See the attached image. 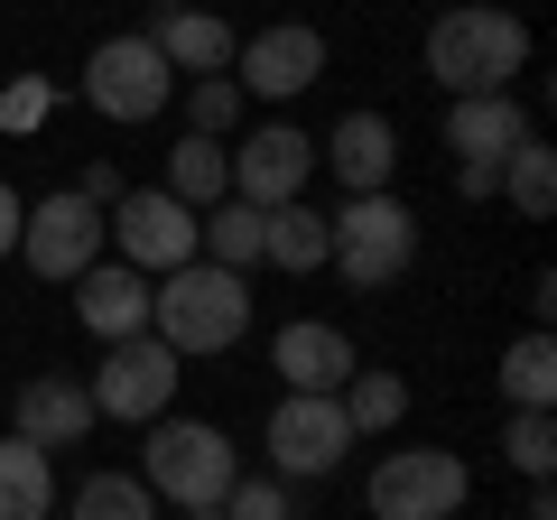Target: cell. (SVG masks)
I'll use <instances>...</instances> for the list:
<instances>
[{
  "label": "cell",
  "mask_w": 557,
  "mask_h": 520,
  "mask_svg": "<svg viewBox=\"0 0 557 520\" xmlns=\"http://www.w3.org/2000/svg\"><path fill=\"white\" fill-rule=\"evenodd\" d=\"M428 75L446 84V102L511 94V75H530V20L502 10V0H456L428 28Z\"/></svg>",
  "instance_id": "6da1fadb"
},
{
  "label": "cell",
  "mask_w": 557,
  "mask_h": 520,
  "mask_svg": "<svg viewBox=\"0 0 557 520\" xmlns=\"http://www.w3.org/2000/svg\"><path fill=\"white\" fill-rule=\"evenodd\" d=\"M149 335L177 362L233 354V344L251 335V280H242V270H214V260H186L168 280H149Z\"/></svg>",
  "instance_id": "7a4b0ae2"
},
{
  "label": "cell",
  "mask_w": 557,
  "mask_h": 520,
  "mask_svg": "<svg viewBox=\"0 0 557 520\" xmlns=\"http://www.w3.org/2000/svg\"><path fill=\"white\" fill-rule=\"evenodd\" d=\"M139 483L159 502H177V511H223V493L242 483V446L223 437L214 419H149Z\"/></svg>",
  "instance_id": "3957f363"
},
{
  "label": "cell",
  "mask_w": 557,
  "mask_h": 520,
  "mask_svg": "<svg viewBox=\"0 0 557 520\" xmlns=\"http://www.w3.org/2000/svg\"><path fill=\"white\" fill-rule=\"evenodd\" d=\"M418 260V214L381 186V196H344L335 214H325V270H344L354 288H391L409 280Z\"/></svg>",
  "instance_id": "277c9868"
},
{
  "label": "cell",
  "mask_w": 557,
  "mask_h": 520,
  "mask_svg": "<svg viewBox=\"0 0 557 520\" xmlns=\"http://www.w3.org/2000/svg\"><path fill=\"white\" fill-rule=\"evenodd\" d=\"M362 502H372V520H456L474 502V474L446 446H391L362 483Z\"/></svg>",
  "instance_id": "5b68a950"
},
{
  "label": "cell",
  "mask_w": 557,
  "mask_h": 520,
  "mask_svg": "<svg viewBox=\"0 0 557 520\" xmlns=\"http://www.w3.org/2000/svg\"><path fill=\"white\" fill-rule=\"evenodd\" d=\"M84 102L102 121H121V131H139V121H159L177 102V75H168V57L149 38H102L84 57Z\"/></svg>",
  "instance_id": "8992f818"
},
{
  "label": "cell",
  "mask_w": 557,
  "mask_h": 520,
  "mask_svg": "<svg viewBox=\"0 0 557 520\" xmlns=\"http://www.w3.org/2000/svg\"><path fill=\"white\" fill-rule=\"evenodd\" d=\"M186 362L168 354L159 335H131V344H102V372L84 381L94 391V419H121V428H149L168 419V400H177Z\"/></svg>",
  "instance_id": "52a82bcc"
},
{
  "label": "cell",
  "mask_w": 557,
  "mask_h": 520,
  "mask_svg": "<svg viewBox=\"0 0 557 520\" xmlns=\"http://www.w3.org/2000/svg\"><path fill=\"white\" fill-rule=\"evenodd\" d=\"M102 242L131 260L139 280H168V270L196 260V214H186L168 186H121V205L102 214Z\"/></svg>",
  "instance_id": "ba28073f"
},
{
  "label": "cell",
  "mask_w": 557,
  "mask_h": 520,
  "mask_svg": "<svg viewBox=\"0 0 557 520\" xmlns=\"http://www.w3.org/2000/svg\"><path fill=\"white\" fill-rule=\"evenodd\" d=\"M102 251H112V242H102V205H84L75 186H57V196H38V205L20 214V260L38 270L47 288H57V280L75 288Z\"/></svg>",
  "instance_id": "9c48e42d"
},
{
  "label": "cell",
  "mask_w": 557,
  "mask_h": 520,
  "mask_svg": "<svg viewBox=\"0 0 557 520\" xmlns=\"http://www.w3.org/2000/svg\"><path fill=\"white\" fill-rule=\"evenodd\" d=\"M344 446H354V428H344V400H335V391H288V400L270 409V474H278V483L335 474Z\"/></svg>",
  "instance_id": "30bf717a"
},
{
  "label": "cell",
  "mask_w": 557,
  "mask_h": 520,
  "mask_svg": "<svg viewBox=\"0 0 557 520\" xmlns=\"http://www.w3.org/2000/svg\"><path fill=\"white\" fill-rule=\"evenodd\" d=\"M233 84H242V102H298L307 84H325V38L307 20L260 28V38L233 47Z\"/></svg>",
  "instance_id": "8fae6325"
},
{
  "label": "cell",
  "mask_w": 557,
  "mask_h": 520,
  "mask_svg": "<svg viewBox=\"0 0 557 520\" xmlns=\"http://www.w3.org/2000/svg\"><path fill=\"white\" fill-rule=\"evenodd\" d=\"M307 177H317V140H307L298 121H260L251 140L233 149V196L242 205H298L307 196Z\"/></svg>",
  "instance_id": "7c38bea8"
},
{
  "label": "cell",
  "mask_w": 557,
  "mask_h": 520,
  "mask_svg": "<svg viewBox=\"0 0 557 520\" xmlns=\"http://www.w3.org/2000/svg\"><path fill=\"white\" fill-rule=\"evenodd\" d=\"M530 140V112H520L511 94H474V102H446V149H456V168H483V177H502V159Z\"/></svg>",
  "instance_id": "4fadbf2b"
},
{
  "label": "cell",
  "mask_w": 557,
  "mask_h": 520,
  "mask_svg": "<svg viewBox=\"0 0 557 520\" xmlns=\"http://www.w3.org/2000/svg\"><path fill=\"white\" fill-rule=\"evenodd\" d=\"M270 372L288 381V391H344V381H354L362 362H354V335H344V325L298 317V325H278V344H270Z\"/></svg>",
  "instance_id": "5bb4252c"
},
{
  "label": "cell",
  "mask_w": 557,
  "mask_h": 520,
  "mask_svg": "<svg viewBox=\"0 0 557 520\" xmlns=\"http://www.w3.org/2000/svg\"><path fill=\"white\" fill-rule=\"evenodd\" d=\"M317 159L344 177V196H381V186L399 177V131L381 112H344L335 131L317 140Z\"/></svg>",
  "instance_id": "9a60e30c"
},
{
  "label": "cell",
  "mask_w": 557,
  "mask_h": 520,
  "mask_svg": "<svg viewBox=\"0 0 557 520\" xmlns=\"http://www.w3.org/2000/svg\"><path fill=\"white\" fill-rule=\"evenodd\" d=\"M75 317H84V335H102V344L149 335V280H139L131 260H94L75 280Z\"/></svg>",
  "instance_id": "2e32d148"
},
{
  "label": "cell",
  "mask_w": 557,
  "mask_h": 520,
  "mask_svg": "<svg viewBox=\"0 0 557 520\" xmlns=\"http://www.w3.org/2000/svg\"><path fill=\"white\" fill-rule=\"evenodd\" d=\"M94 391L84 381H65V372H38V381H20V419H10V437H28V446H84L94 437Z\"/></svg>",
  "instance_id": "e0dca14e"
},
{
  "label": "cell",
  "mask_w": 557,
  "mask_h": 520,
  "mask_svg": "<svg viewBox=\"0 0 557 520\" xmlns=\"http://www.w3.org/2000/svg\"><path fill=\"white\" fill-rule=\"evenodd\" d=\"M149 47L168 57V75L196 84V75H233V28L214 20V10H159V28H149Z\"/></svg>",
  "instance_id": "ac0fdd59"
},
{
  "label": "cell",
  "mask_w": 557,
  "mask_h": 520,
  "mask_svg": "<svg viewBox=\"0 0 557 520\" xmlns=\"http://www.w3.org/2000/svg\"><path fill=\"white\" fill-rule=\"evenodd\" d=\"M57 511V456L28 437H0V520H47Z\"/></svg>",
  "instance_id": "d6986e66"
},
{
  "label": "cell",
  "mask_w": 557,
  "mask_h": 520,
  "mask_svg": "<svg viewBox=\"0 0 557 520\" xmlns=\"http://www.w3.org/2000/svg\"><path fill=\"white\" fill-rule=\"evenodd\" d=\"M260 260H270V270H288V280H307V270H325V214L317 205H270V214H260Z\"/></svg>",
  "instance_id": "ffe728a7"
},
{
  "label": "cell",
  "mask_w": 557,
  "mask_h": 520,
  "mask_svg": "<svg viewBox=\"0 0 557 520\" xmlns=\"http://www.w3.org/2000/svg\"><path fill=\"white\" fill-rule=\"evenodd\" d=\"M196 260H214V270H242V280H251V270H260V205H242V196L205 205V214H196Z\"/></svg>",
  "instance_id": "44dd1931"
},
{
  "label": "cell",
  "mask_w": 557,
  "mask_h": 520,
  "mask_svg": "<svg viewBox=\"0 0 557 520\" xmlns=\"http://www.w3.org/2000/svg\"><path fill=\"white\" fill-rule=\"evenodd\" d=\"M168 196H177L186 214L223 205V196H233V149H223V140H196V131H186V140L168 149Z\"/></svg>",
  "instance_id": "7402d4cb"
},
{
  "label": "cell",
  "mask_w": 557,
  "mask_h": 520,
  "mask_svg": "<svg viewBox=\"0 0 557 520\" xmlns=\"http://www.w3.org/2000/svg\"><path fill=\"white\" fill-rule=\"evenodd\" d=\"M502 400H511V409H548L557 400V344H548V325H530V335L502 344Z\"/></svg>",
  "instance_id": "603a6c76"
},
{
  "label": "cell",
  "mask_w": 557,
  "mask_h": 520,
  "mask_svg": "<svg viewBox=\"0 0 557 520\" xmlns=\"http://www.w3.org/2000/svg\"><path fill=\"white\" fill-rule=\"evenodd\" d=\"M502 196H511V214L548 223V205H557V149L539 140V131L511 149V159H502Z\"/></svg>",
  "instance_id": "cb8c5ba5"
},
{
  "label": "cell",
  "mask_w": 557,
  "mask_h": 520,
  "mask_svg": "<svg viewBox=\"0 0 557 520\" xmlns=\"http://www.w3.org/2000/svg\"><path fill=\"white\" fill-rule=\"evenodd\" d=\"M335 400H344V428H354V437H381V428L409 419V381L399 372H354Z\"/></svg>",
  "instance_id": "d4e9b609"
},
{
  "label": "cell",
  "mask_w": 557,
  "mask_h": 520,
  "mask_svg": "<svg viewBox=\"0 0 557 520\" xmlns=\"http://www.w3.org/2000/svg\"><path fill=\"white\" fill-rule=\"evenodd\" d=\"M75 520H159V493L139 474H84L75 483Z\"/></svg>",
  "instance_id": "484cf974"
},
{
  "label": "cell",
  "mask_w": 557,
  "mask_h": 520,
  "mask_svg": "<svg viewBox=\"0 0 557 520\" xmlns=\"http://www.w3.org/2000/svg\"><path fill=\"white\" fill-rule=\"evenodd\" d=\"M502 456H511L530 483H548L557 474V419L548 409H511V419H502Z\"/></svg>",
  "instance_id": "4316f807"
},
{
  "label": "cell",
  "mask_w": 557,
  "mask_h": 520,
  "mask_svg": "<svg viewBox=\"0 0 557 520\" xmlns=\"http://www.w3.org/2000/svg\"><path fill=\"white\" fill-rule=\"evenodd\" d=\"M177 94H186V131H196V140H223L242 121V84L233 75H196V84H177Z\"/></svg>",
  "instance_id": "83f0119b"
},
{
  "label": "cell",
  "mask_w": 557,
  "mask_h": 520,
  "mask_svg": "<svg viewBox=\"0 0 557 520\" xmlns=\"http://www.w3.org/2000/svg\"><path fill=\"white\" fill-rule=\"evenodd\" d=\"M223 520H288V493H278V474H242L233 493H223Z\"/></svg>",
  "instance_id": "f1b7e54d"
},
{
  "label": "cell",
  "mask_w": 557,
  "mask_h": 520,
  "mask_svg": "<svg viewBox=\"0 0 557 520\" xmlns=\"http://www.w3.org/2000/svg\"><path fill=\"white\" fill-rule=\"evenodd\" d=\"M0 121H10V131H38L47 121V75H20V84L0 75Z\"/></svg>",
  "instance_id": "f546056e"
},
{
  "label": "cell",
  "mask_w": 557,
  "mask_h": 520,
  "mask_svg": "<svg viewBox=\"0 0 557 520\" xmlns=\"http://www.w3.org/2000/svg\"><path fill=\"white\" fill-rule=\"evenodd\" d=\"M75 196L112 214V205H121V168H102V159H94V168H84V177H75Z\"/></svg>",
  "instance_id": "4dcf8cb0"
},
{
  "label": "cell",
  "mask_w": 557,
  "mask_h": 520,
  "mask_svg": "<svg viewBox=\"0 0 557 520\" xmlns=\"http://www.w3.org/2000/svg\"><path fill=\"white\" fill-rule=\"evenodd\" d=\"M20 214H28V205H20V186L0 177V260H20Z\"/></svg>",
  "instance_id": "1f68e13d"
},
{
  "label": "cell",
  "mask_w": 557,
  "mask_h": 520,
  "mask_svg": "<svg viewBox=\"0 0 557 520\" xmlns=\"http://www.w3.org/2000/svg\"><path fill=\"white\" fill-rule=\"evenodd\" d=\"M186 520H223V511H186Z\"/></svg>",
  "instance_id": "d6a6232c"
},
{
  "label": "cell",
  "mask_w": 557,
  "mask_h": 520,
  "mask_svg": "<svg viewBox=\"0 0 557 520\" xmlns=\"http://www.w3.org/2000/svg\"><path fill=\"white\" fill-rule=\"evenodd\" d=\"M446 10H456V0H446Z\"/></svg>",
  "instance_id": "836d02e7"
},
{
  "label": "cell",
  "mask_w": 557,
  "mask_h": 520,
  "mask_svg": "<svg viewBox=\"0 0 557 520\" xmlns=\"http://www.w3.org/2000/svg\"><path fill=\"white\" fill-rule=\"evenodd\" d=\"M0 75H10V65H0Z\"/></svg>",
  "instance_id": "e575fe53"
}]
</instances>
